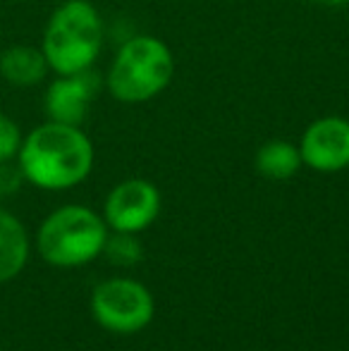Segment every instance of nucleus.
<instances>
[{"mask_svg": "<svg viewBox=\"0 0 349 351\" xmlns=\"http://www.w3.org/2000/svg\"><path fill=\"white\" fill-rule=\"evenodd\" d=\"M17 165L24 180L38 189H72L91 172L93 143L82 127L48 120L22 139Z\"/></svg>", "mask_w": 349, "mask_h": 351, "instance_id": "nucleus-1", "label": "nucleus"}, {"mask_svg": "<svg viewBox=\"0 0 349 351\" xmlns=\"http://www.w3.org/2000/svg\"><path fill=\"white\" fill-rule=\"evenodd\" d=\"M101 12L88 0H65L53 10L43 29L41 51L56 74H77L93 70L103 51Z\"/></svg>", "mask_w": 349, "mask_h": 351, "instance_id": "nucleus-2", "label": "nucleus"}, {"mask_svg": "<svg viewBox=\"0 0 349 351\" xmlns=\"http://www.w3.org/2000/svg\"><path fill=\"white\" fill-rule=\"evenodd\" d=\"M175 77V58L156 36H134L117 51L106 74V88L115 101L136 106L163 93Z\"/></svg>", "mask_w": 349, "mask_h": 351, "instance_id": "nucleus-3", "label": "nucleus"}, {"mask_svg": "<svg viewBox=\"0 0 349 351\" xmlns=\"http://www.w3.org/2000/svg\"><path fill=\"white\" fill-rule=\"evenodd\" d=\"M108 225L84 206H62L43 220L36 244L43 261L58 268H77L103 254Z\"/></svg>", "mask_w": 349, "mask_h": 351, "instance_id": "nucleus-4", "label": "nucleus"}, {"mask_svg": "<svg viewBox=\"0 0 349 351\" xmlns=\"http://www.w3.org/2000/svg\"><path fill=\"white\" fill-rule=\"evenodd\" d=\"M154 296L141 282L112 278L106 280L91 294V313L101 328L110 332H139L154 318Z\"/></svg>", "mask_w": 349, "mask_h": 351, "instance_id": "nucleus-5", "label": "nucleus"}, {"mask_svg": "<svg viewBox=\"0 0 349 351\" xmlns=\"http://www.w3.org/2000/svg\"><path fill=\"white\" fill-rule=\"evenodd\" d=\"M160 213V191L146 180H125L106 199V225L115 232L146 230Z\"/></svg>", "mask_w": 349, "mask_h": 351, "instance_id": "nucleus-6", "label": "nucleus"}, {"mask_svg": "<svg viewBox=\"0 0 349 351\" xmlns=\"http://www.w3.org/2000/svg\"><path fill=\"white\" fill-rule=\"evenodd\" d=\"M302 162L316 172H340L349 167V120L326 115L313 120L299 141Z\"/></svg>", "mask_w": 349, "mask_h": 351, "instance_id": "nucleus-7", "label": "nucleus"}, {"mask_svg": "<svg viewBox=\"0 0 349 351\" xmlns=\"http://www.w3.org/2000/svg\"><path fill=\"white\" fill-rule=\"evenodd\" d=\"M98 91H101V77L93 70L58 74L46 88L43 110H46L48 120L82 127Z\"/></svg>", "mask_w": 349, "mask_h": 351, "instance_id": "nucleus-8", "label": "nucleus"}, {"mask_svg": "<svg viewBox=\"0 0 349 351\" xmlns=\"http://www.w3.org/2000/svg\"><path fill=\"white\" fill-rule=\"evenodd\" d=\"M51 67L43 56L41 46H27V43H14L0 53V77L17 88L38 86L48 77Z\"/></svg>", "mask_w": 349, "mask_h": 351, "instance_id": "nucleus-9", "label": "nucleus"}, {"mask_svg": "<svg viewBox=\"0 0 349 351\" xmlns=\"http://www.w3.org/2000/svg\"><path fill=\"white\" fill-rule=\"evenodd\" d=\"M29 258V237L24 225L5 208H0V285L22 273Z\"/></svg>", "mask_w": 349, "mask_h": 351, "instance_id": "nucleus-10", "label": "nucleus"}, {"mask_svg": "<svg viewBox=\"0 0 349 351\" xmlns=\"http://www.w3.org/2000/svg\"><path fill=\"white\" fill-rule=\"evenodd\" d=\"M254 165H256V170L261 172L265 180L282 182L297 175L304 162H302L299 146H294V143L285 139H273V141H265L256 151Z\"/></svg>", "mask_w": 349, "mask_h": 351, "instance_id": "nucleus-11", "label": "nucleus"}, {"mask_svg": "<svg viewBox=\"0 0 349 351\" xmlns=\"http://www.w3.org/2000/svg\"><path fill=\"white\" fill-rule=\"evenodd\" d=\"M103 254L115 265H134L136 261L141 258L144 249H141V244L134 239V234H130V232H115V234L106 239Z\"/></svg>", "mask_w": 349, "mask_h": 351, "instance_id": "nucleus-12", "label": "nucleus"}, {"mask_svg": "<svg viewBox=\"0 0 349 351\" xmlns=\"http://www.w3.org/2000/svg\"><path fill=\"white\" fill-rule=\"evenodd\" d=\"M22 139L24 136H22V130H19L17 122H14L10 115H5V112H0V162L17 158Z\"/></svg>", "mask_w": 349, "mask_h": 351, "instance_id": "nucleus-13", "label": "nucleus"}, {"mask_svg": "<svg viewBox=\"0 0 349 351\" xmlns=\"http://www.w3.org/2000/svg\"><path fill=\"white\" fill-rule=\"evenodd\" d=\"M24 175L19 165H12V160L0 162V196H10L22 186Z\"/></svg>", "mask_w": 349, "mask_h": 351, "instance_id": "nucleus-14", "label": "nucleus"}, {"mask_svg": "<svg viewBox=\"0 0 349 351\" xmlns=\"http://www.w3.org/2000/svg\"><path fill=\"white\" fill-rule=\"evenodd\" d=\"M316 3L326 5V8H347L349 0H316Z\"/></svg>", "mask_w": 349, "mask_h": 351, "instance_id": "nucleus-15", "label": "nucleus"}, {"mask_svg": "<svg viewBox=\"0 0 349 351\" xmlns=\"http://www.w3.org/2000/svg\"><path fill=\"white\" fill-rule=\"evenodd\" d=\"M0 351H3V349H0Z\"/></svg>", "mask_w": 349, "mask_h": 351, "instance_id": "nucleus-16", "label": "nucleus"}]
</instances>
